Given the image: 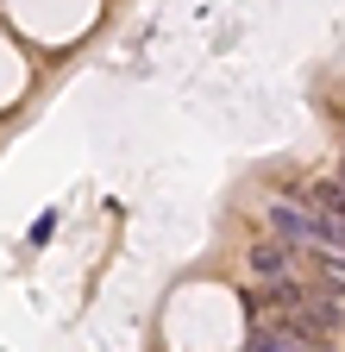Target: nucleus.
Masks as SVG:
<instances>
[{
    "mask_svg": "<svg viewBox=\"0 0 345 352\" xmlns=\"http://www.w3.org/2000/svg\"><path fill=\"white\" fill-rule=\"evenodd\" d=\"M251 271H257V277H289V271H295L289 239H283V233H276V239H264V245L251 252Z\"/></svg>",
    "mask_w": 345,
    "mask_h": 352,
    "instance_id": "nucleus-2",
    "label": "nucleus"
},
{
    "mask_svg": "<svg viewBox=\"0 0 345 352\" xmlns=\"http://www.w3.org/2000/svg\"><path fill=\"white\" fill-rule=\"evenodd\" d=\"M264 214H270V227H276L289 245H301V252H333V220H326L320 208H301V201H270Z\"/></svg>",
    "mask_w": 345,
    "mask_h": 352,
    "instance_id": "nucleus-1",
    "label": "nucleus"
}]
</instances>
